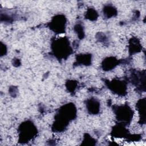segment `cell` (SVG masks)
<instances>
[{
  "label": "cell",
  "instance_id": "6da1fadb",
  "mask_svg": "<svg viewBox=\"0 0 146 146\" xmlns=\"http://www.w3.org/2000/svg\"><path fill=\"white\" fill-rule=\"evenodd\" d=\"M19 129L20 131L19 137L22 142L29 141L36 133V129L33 123L27 121L23 123Z\"/></svg>",
  "mask_w": 146,
  "mask_h": 146
},
{
  "label": "cell",
  "instance_id": "5b68a950",
  "mask_svg": "<svg viewBox=\"0 0 146 146\" xmlns=\"http://www.w3.org/2000/svg\"><path fill=\"white\" fill-rule=\"evenodd\" d=\"M117 64L116 63V60L114 58L111 59V58H108L107 59L104 60V63H103V69L105 70H111L112 69L111 68L115 67L116 64Z\"/></svg>",
  "mask_w": 146,
  "mask_h": 146
},
{
  "label": "cell",
  "instance_id": "3957f363",
  "mask_svg": "<svg viewBox=\"0 0 146 146\" xmlns=\"http://www.w3.org/2000/svg\"><path fill=\"white\" fill-rule=\"evenodd\" d=\"M65 19L64 16L61 15L54 17L51 22V28H52L54 31H56V33H63V31H64L65 28Z\"/></svg>",
  "mask_w": 146,
  "mask_h": 146
},
{
  "label": "cell",
  "instance_id": "7a4b0ae2",
  "mask_svg": "<svg viewBox=\"0 0 146 146\" xmlns=\"http://www.w3.org/2000/svg\"><path fill=\"white\" fill-rule=\"evenodd\" d=\"M115 111L117 119L119 120L128 123L133 117V111L127 105L119 106Z\"/></svg>",
  "mask_w": 146,
  "mask_h": 146
},
{
  "label": "cell",
  "instance_id": "277c9868",
  "mask_svg": "<svg viewBox=\"0 0 146 146\" xmlns=\"http://www.w3.org/2000/svg\"><path fill=\"white\" fill-rule=\"evenodd\" d=\"M88 111L91 113L96 114L99 111V103L94 99H90L87 100L86 105Z\"/></svg>",
  "mask_w": 146,
  "mask_h": 146
}]
</instances>
